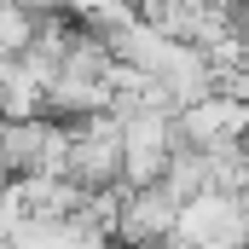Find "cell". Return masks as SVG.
Returning a JSON list of instances; mask_svg holds the SVG:
<instances>
[{
	"label": "cell",
	"mask_w": 249,
	"mask_h": 249,
	"mask_svg": "<svg viewBox=\"0 0 249 249\" xmlns=\"http://www.w3.org/2000/svg\"><path fill=\"white\" fill-rule=\"evenodd\" d=\"M116 151H122V191L157 186L174 157V110H122Z\"/></svg>",
	"instance_id": "1"
},
{
	"label": "cell",
	"mask_w": 249,
	"mask_h": 249,
	"mask_svg": "<svg viewBox=\"0 0 249 249\" xmlns=\"http://www.w3.org/2000/svg\"><path fill=\"white\" fill-rule=\"evenodd\" d=\"M168 238L174 244H232V249H244V197L214 191V186L186 197L174 209V232Z\"/></svg>",
	"instance_id": "2"
},
{
	"label": "cell",
	"mask_w": 249,
	"mask_h": 249,
	"mask_svg": "<svg viewBox=\"0 0 249 249\" xmlns=\"http://www.w3.org/2000/svg\"><path fill=\"white\" fill-rule=\"evenodd\" d=\"M174 197L162 186H139V191H122L116 197V226H110V244L116 249H157L168 244L174 232Z\"/></svg>",
	"instance_id": "3"
},
{
	"label": "cell",
	"mask_w": 249,
	"mask_h": 249,
	"mask_svg": "<svg viewBox=\"0 0 249 249\" xmlns=\"http://www.w3.org/2000/svg\"><path fill=\"white\" fill-rule=\"evenodd\" d=\"M249 122V99H226V93H203L174 110V145L186 151H209V145H226V139H244Z\"/></svg>",
	"instance_id": "4"
},
{
	"label": "cell",
	"mask_w": 249,
	"mask_h": 249,
	"mask_svg": "<svg viewBox=\"0 0 249 249\" xmlns=\"http://www.w3.org/2000/svg\"><path fill=\"white\" fill-rule=\"evenodd\" d=\"M35 18H41V12H29V6H18V0H0V58H18V53L35 41Z\"/></svg>",
	"instance_id": "5"
},
{
	"label": "cell",
	"mask_w": 249,
	"mask_h": 249,
	"mask_svg": "<svg viewBox=\"0 0 249 249\" xmlns=\"http://www.w3.org/2000/svg\"><path fill=\"white\" fill-rule=\"evenodd\" d=\"M157 249H232V244H174L168 238V244H157Z\"/></svg>",
	"instance_id": "6"
},
{
	"label": "cell",
	"mask_w": 249,
	"mask_h": 249,
	"mask_svg": "<svg viewBox=\"0 0 249 249\" xmlns=\"http://www.w3.org/2000/svg\"><path fill=\"white\" fill-rule=\"evenodd\" d=\"M6 180H12V174H6V168H0V186H6Z\"/></svg>",
	"instance_id": "7"
}]
</instances>
